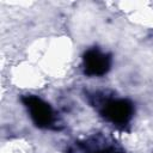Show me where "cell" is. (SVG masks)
Here are the masks:
<instances>
[{
    "label": "cell",
    "mask_w": 153,
    "mask_h": 153,
    "mask_svg": "<svg viewBox=\"0 0 153 153\" xmlns=\"http://www.w3.org/2000/svg\"><path fill=\"white\" fill-rule=\"evenodd\" d=\"M22 102L29 110L30 116L37 127L48 128L51 126V123L54 121V114L48 103H45L43 99H41L33 94L24 96L22 98Z\"/></svg>",
    "instance_id": "2"
},
{
    "label": "cell",
    "mask_w": 153,
    "mask_h": 153,
    "mask_svg": "<svg viewBox=\"0 0 153 153\" xmlns=\"http://www.w3.org/2000/svg\"><path fill=\"white\" fill-rule=\"evenodd\" d=\"M100 114L109 122L124 126L130 121L134 114V106L128 99H111L103 105Z\"/></svg>",
    "instance_id": "1"
},
{
    "label": "cell",
    "mask_w": 153,
    "mask_h": 153,
    "mask_svg": "<svg viewBox=\"0 0 153 153\" xmlns=\"http://www.w3.org/2000/svg\"><path fill=\"white\" fill-rule=\"evenodd\" d=\"M84 72L88 76L105 75L111 67L110 54L102 53L98 48H91L84 53L82 56Z\"/></svg>",
    "instance_id": "3"
}]
</instances>
